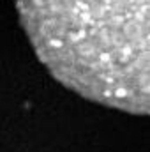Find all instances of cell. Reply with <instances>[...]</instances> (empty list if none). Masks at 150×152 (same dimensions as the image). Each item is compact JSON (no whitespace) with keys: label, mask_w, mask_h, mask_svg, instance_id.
I'll return each instance as SVG.
<instances>
[{"label":"cell","mask_w":150,"mask_h":152,"mask_svg":"<svg viewBox=\"0 0 150 152\" xmlns=\"http://www.w3.org/2000/svg\"><path fill=\"white\" fill-rule=\"evenodd\" d=\"M42 66L76 94L150 115V0H16Z\"/></svg>","instance_id":"obj_1"}]
</instances>
